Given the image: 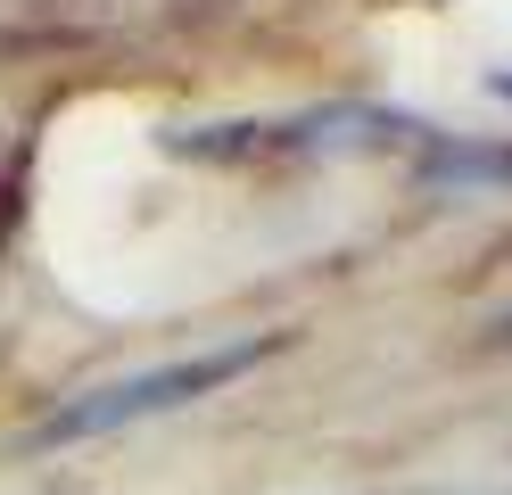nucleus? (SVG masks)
Listing matches in <instances>:
<instances>
[{"mask_svg": "<svg viewBox=\"0 0 512 495\" xmlns=\"http://www.w3.org/2000/svg\"><path fill=\"white\" fill-rule=\"evenodd\" d=\"M422 182L430 190H512V141H430Z\"/></svg>", "mask_w": 512, "mask_h": 495, "instance_id": "obj_2", "label": "nucleus"}, {"mask_svg": "<svg viewBox=\"0 0 512 495\" xmlns=\"http://www.w3.org/2000/svg\"><path fill=\"white\" fill-rule=\"evenodd\" d=\"M273 355V339H232V347H207V355H182V363H157V372H133V380H108V388H83L67 396L58 413H42L34 429V446H83V438H116V429H133V421H157V413H182V405H199V396L215 388H232L248 380L256 363Z\"/></svg>", "mask_w": 512, "mask_h": 495, "instance_id": "obj_1", "label": "nucleus"}, {"mask_svg": "<svg viewBox=\"0 0 512 495\" xmlns=\"http://www.w3.org/2000/svg\"><path fill=\"white\" fill-rule=\"evenodd\" d=\"M488 339H496V347H512V314H504V322H496V330H488Z\"/></svg>", "mask_w": 512, "mask_h": 495, "instance_id": "obj_3", "label": "nucleus"}, {"mask_svg": "<svg viewBox=\"0 0 512 495\" xmlns=\"http://www.w3.org/2000/svg\"><path fill=\"white\" fill-rule=\"evenodd\" d=\"M488 91H504V99H512V75H488Z\"/></svg>", "mask_w": 512, "mask_h": 495, "instance_id": "obj_4", "label": "nucleus"}]
</instances>
